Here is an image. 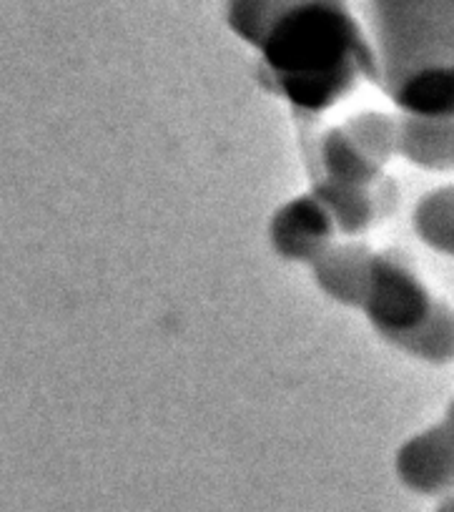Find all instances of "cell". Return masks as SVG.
<instances>
[{
  "label": "cell",
  "mask_w": 454,
  "mask_h": 512,
  "mask_svg": "<svg viewBox=\"0 0 454 512\" xmlns=\"http://www.w3.org/2000/svg\"><path fill=\"white\" fill-rule=\"evenodd\" d=\"M399 482L417 495L454 492V422L447 417L402 442L394 455Z\"/></svg>",
  "instance_id": "277c9868"
},
{
  "label": "cell",
  "mask_w": 454,
  "mask_h": 512,
  "mask_svg": "<svg viewBox=\"0 0 454 512\" xmlns=\"http://www.w3.org/2000/svg\"><path fill=\"white\" fill-rule=\"evenodd\" d=\"M412 229L427 249L454 259V184L422 194L414 204Z\"/></svg>",
  "instance_id": "7c38bea8"
},
{
  "label": "cell",
  "mask_w": 454,
  "mask_h": 512,
  "mask_svg": "<svg viewBox=\"0 0 454 512\" xmlns=\"http://www.w3.org/2000/svg\"><path fill=\"white\" fill-rule=\"evenodd\" d=\"M397 156L437 174H454V116H397Z\"/></svg>",
  "instance_id": "52a82bcc"
},
{
  "label": "cell",
  "mask_w": 454,
  "mask_h": 512,
  "mask_svg": "<svg viewBox=\"0 0 454 512\" xmlns=\"http://www.w3.org/2000/svg\"><path fill=\"white\" fill-rule=\"evenodd\" d=\"M374 251L357 239L332 241L322 254L309 264L314 284L324 297L342 307L359 309L369 282V264Z\"/></svg>",
  "instance_id": "8992f818"
},
{
  "label": "cell",
  "mask_w": 454,
  "mask_h": 512,
  "mask_svg": "<svg viewBox=\"0 0 454 512\" xmlns=\"http://www.w3.org/2000/svg\"><path fill=\"white\" fill-rule=\"evenodd\" d=\"M299 3H304V0H226V26L241 43L254 48L266 26Z\"/></svg>",
  "instance_id": "5bb4252c"
},
{
  "label": "cell",
  "mask_w": 454,
  "mask_h": 512,
  "mask_svg": "<svg viewBox=\"0 0 454 512\" xmlns=\"http://www.w3.org/2000/svg\"><path fill=\"white\" fill-rule=\"evenodd\" d=\"M434 512H454V492L444 495L442 502H439L437 510H434Z\"/></svg>",
  "instance_id": "9a60e30c"
},
{
  "label": "cell",
  "mask_w": 454,
  "mask_h": 512,
  "mask_svg": "<svg viewBox=\"0 0 454 512\" xmlns=\"http://www.w3.org/2000/svg\"><path fill=\"white\" fill-rule=\"evenodd\" d=\"M369 76L384 96L424 68L454 66V0H362Z\"/></svg>",
  "instance_id": "7a4b0ae2"
},
{
  "label": "cell",
  "mask_w": 454,
  "mask_h": 512,
  "mask_svg": "<svg viewBox=\"0 0 454 512\" xmlns=\"http://www.w3.org/2000/svg\"><path fill=\"white\" fill-rule=\"evenodd\" d=\"M392 347L427 364L454 362V309L444 302H434L432 312L422 324L409 332L387 339Z\"/></svg>",
  "instance_id": "8fae6325"
},
{
  "label": "cell",
  "mask_w": 454,
  "mask_h": 512,
  "mask_svg": "<svg viewBox=\"0 0 454 512\" xmlns=\"http://www.w3.org/2000/svg\"><path fill=\"white\" fill-rule=\"evenodd\" d=\"M334 236L337 229L312 191L284 201L271 214L269 244L284 262L309 267L332 244Z\"/></svg>",
  "instance_id": "5b68a950"
},
{
  "label": "cell",
  "mask_w": 454,
  "mask_h": 512,
  "mask_svg": "<svg viewBox=\"0 0 454 512\" xmlns=\"http://www.w3.org/2000/svg\"><path fill=\"white\" fill-rule=\"evenodd\" d=\"M312 194L324 206L337 234L349 236V239L364 234L372 226L374 216H377V204H374L372 194L364 186L314 179Z\"/></svg>",
  "instance_id": "30bf717a"
},
{
  "label": "cell",
  "mask_w": 454,
  "mask_h": 512,
  "mask_svg": "<svg viewBox=\"0 0 454 512\" xmlns=\"http://www.w3.org/2000/svg\"><path fill=\"white\" fill-rule=\"evenodd\" d=\"M342 131L379 169L397 156V116L382 111L354 113L342 123Z\"/></svg>",
  "instance_id": "4fadbf2b"
},
{
  "label": "cell",
  "mask_w": 454,
  "mask_h": 512,
  "mask_svg": "<svg viewBox=\"0 0 454 512\" xmlns=\"http://www.w3.org/2000/svg\"><path fill=\"white\" fill-rule=\"evenodd\" d=\"M317 179H329L339 181V184H352V186H369L382 176V169L374 166L357 146L352 144L347 134L342 131V126H334L329 131H324L317 139Z\"/></svg>",
  "instance_id": "9c48e42d"
},
{
  "label": "cell",
  "mask_w": 454,
  "mask_h": 512,
  "mask_svg": "<svg viewBox=\"0 0 454 512\" xmlns=\"http://www.w3.org/2000/svg\"><path fill=\"white\" fill-rule=\"evenodd\" d=\"M261 73L276 96L317 116L369 76V46L349 0H304L266 26L259 43Z\"/></svg>",
  "instance_id": "6da1fadb"
},
{
  "label": "cell",
  "mask_w": 454,
  "mask_h": 512,
  "mask_svg": "<svg viewBox=\"0 0 454 512\" xmlns=\"http://www.w3.org/2000/svg\"><path fill=\"white\" fill-rule=\"evenodd\" d=\"M387 98L407 116H454V66L412 73Z\"/></svg>",
  "instance_id": "ba28073f"
},
{
  "label": "cell",
  "mask_w": 454,
  "mask_h": 512,
  "mask_svg": "<svg viewBox=\"0 0 454 512\" xmlns=\"http://www.w3.org/2000/svg\"><path fill=\"white\" fill-rule=\"evenodd\" d=\"M434 302L437 299L402 254L374 251L367 292L359 309L384 342L422 324Z\"/></svg>",
  "instance_id": "3957f363"
}]
</instances>
